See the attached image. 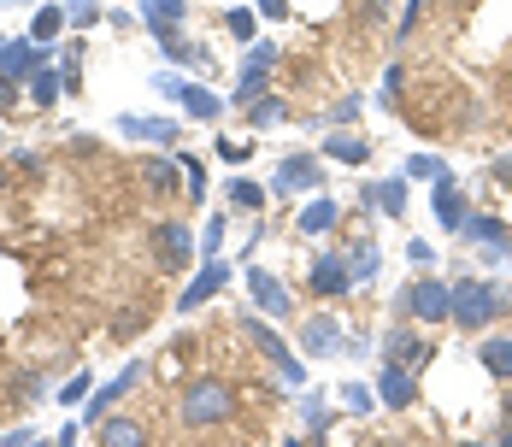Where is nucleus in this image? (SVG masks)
I'll return each instance as SVG.
<instances>
[{"label":"nucleus","instance_id":"nucleus-7","mask_svg":"<svg viewBox=\"0 0 512 447\" xmlns=\"http://www.w3.org/2000/svg\"><path fill=\"white\" fill-rule=\"evenodd\" d=\"M42 65H48V48H42V42H6V53H0V83L18 89V83H30Z\"/></svg>","mask_w":512,"mask_h":447},{"label":"nucleus","instance_id":"nucleus-23","mask_svg":"<svg viewBox=\"0 0 512 447\" xmlns=\"http://www.w3.org/2000/svg\"><path fill=\"white\" fill-rule=\"evenodd\" d=\"M389 359H401V365H412V371H424V359H430V342H418L407 324H401V330L389 336Z\"/></svg>","mask_w":512,"mask_h":447},{"label":"nucleus","instance_id":"nucleus-22","mask_svg":"<svg viewBox=\"0 0 512 447\" xmlns=\"http://www.w3.org/2000/svg\"><path fill=\"white\" fill-rule=\"evenodd\" d=\"M477 359H483V371H489V377L512 383V336H489V342L477 348Z\"/></svg>","mask_w":512,"mask_h":447},{"label":"nucleus","instance_id":"nucleus-36","mask_svg":"<svg viewBox=\"0 0 512 447\" xmlns=\"http://www.w3.org/2000/svg\"><path fill=\"white\" fill-rule=\"evenodd\" d=\"M83 400H89V371H83V377H71V383L59 389V406H83Z\"/></svg>","mask_w":512,"mask_h":447},{"label":"nucleus","instance_id":"nucleus-13","mask_svg":"<svg viewBox=\"0 0 512 447\" xmlns=\"http://www.w3.org/2000/svg\"><path fill=\"white\" fill-rule=\"evenodd\" d=\"M324 183V165L312 159V153H289L283 165H277V195H295V189H318Z\"/></svg>","mask_w":512,"mask_h":447},{"label":"nucleus","instance_id":"nucleus-35","mask_svg":"<svg viewBox=\"0 0 512 447\" xmlns=\"http://www.w3.org/2000/svg\"><path fill=\"white\" fill-rule=\"evenodd\" d=\"M230 200H236L242 212H259V200H265V189H259V183H230Z\"/></svg>","mask_w":512,"mask_h":447},{"label":"nucleus","instance_id":"nucleus-1","mask_svg":"<svg viewBox=\"0 0 512 447\" xmlns=\"http://www.w3.org/2000/svg\"><path fill=\"white\" fill-rule=\"evenodd\" d=\"M177 412H183V430H212V424H224V418L236 412V395L206 377L195 389H183V406H177Z\"/></svg>","mask_w":512,"mask_h":447},{"label":"nucleus","instance_id":"nucleus-12","mask_svg":"<svg viewBox=\"0 0 512 447\" xmlns=\"http://www.w3.org/2000/svg\"><path fill=\"white\" fill-rule=\"evenodd\" d=\"M377 395H383V406H395V412H407L412 395H418V377H412V365H401V359H383V377H377Z\"/></svg>","mask_w":512,"mask_h":447},{"label":"nucleus","instance_id":"nucleus-38","mask_svg":"<svg viewBox=\"0 0 512 447\" xmlns=\"http://www.w3.org/2000/svg\"><path fill=\"white\" fill-rule=\"evenodd\" d=\"M201 259H218V248H224V218H212V224H206V236H201Z\"/></svg>","mask_w":512,"mask_h":447},{"label":"nucleus","instance_id":"nucleus-2","mask_svg":"<svg viewBox=\"0 0 512 447\" xmlns=\"http://www.w3.org/2000/svg\"><path fill=\"white\" fill-rule=\"evenodd\" d=\"M501 306H507V300H501L495 283H477V277H460V283H454V324H460V330H483Z\"/></svg>","mask_w":512,"mask_h":447},{"label":"nucleus","instance_id":"nucleus-3","mask_svg":"<svg viewBox=\"0 0 512 447\" xmlns=\"http://www.w3.org/2000/svg\"><path fill=\"white\" fill-rule=\"evenodd\" d=\"M401 312L418 318V324H442V318H454V289L436 283V277H418V283L401 289Z\"/></svg>","mask_w":512,"mask_h":447},{"label":"nucleus","instance_id":"nucleus-25","mask_svg":"<svg viewBox=\"0 0 512 447\" xmlns=\"http://www.w3.org/2000/svg\"><path fill=\"white\" fill-rule=\"evenodd\" d=\"M65 24H71V18H65V6H36V18H30V42H42V48H48Z\"/></svg>","mask_w":512,"mask_h":447},{"label":"nucleus","instance_id":"nucleus-26","mask_svg":"<svg viewBox=\"0 0 512 447\" xmlns=\"http://www.w3.org/2000/svg\"><path fill=\"white\" fill-rule=\"evenodd\" d=\"M177 177H183V159H148V171H142V183H148L154 195H171Z\"/></svg>","mask_w":512,"mask_h":447},{"label":"nucleus","instance_id":"nucleus-18","mask_svg":"<svg viewBox=\"0 0 512 447\" xmlns=\"http://www.w3.org/2000/svg\"><path fill=\"white\" fill-rule=\"evenodd\" d=\"M118 130H124V136H136V142H159V148H165V142H177V118H136V112H124V118H118Z\"/></svg>","mask_w":512,"mask_h":447},{"label":"nucleus","instance_id":"nucleus-42","mask_svg":"<svg viewBox=\"0 0 512 447\" xmlns=\"http://www.w3.org/2000/svg\"><path fill=\"white\" fill-rule=\"evenodd\" d=\"M395 95H401V65H389V77H383V106H395Z\"/></svg>","mask_w":512,"mask_h":447},{"label":"nucleus","instance_id":"nucleus-45","mask_svg":"<svg viewBox=\"0 0 512 447\" xmlns=\"http://www.w3.org/2000/svg\"><path fill=\"white\" fill-rule=\"evenodd\" d=\"M259 18H289V0H259Z\"/></svg>","mask_w":512,"mask_h":447},{"label":"nucleus","instance_id":"nucleus-4","mask_svg":"<svg viewBox=\"0 0 512 447\" xmlns=\"http://www.w3.org/2000/svg\"><path fill=\"white\" fill-rule=\"evenodd\" d=\"M154 89L159 95H171L177 100V106H183V118H218V112H224V100L212 95V89H201V83H183V77H171V71H159L154 77Z\"/></svg>","mask_w":512,"mask_h":447},{"label":"nucleus","instance_id":"nucleus-16","mask_svg":"<svg viewBox=\"0 0 512 447\" xmlns=\"http://www.w3.org/2000/svg\"><path fill=\"white\" fill-rule=\"evenodd\" d=\"M301 348H307V353H348V336H342V324H336V318H324V312H318V318L301 324Z\"/></svg>","mask_w":512,"mask_h":447},{"label":"nucleus","instance_id":"nucleus-20","mask_svg":"<svg viewBox=\"0 0 512 447\" xmlns=\"http://www.w3.org/2000/svg\"><path fill=\"white\" fill-rule=\"evenodd\" d=\"M365 200H377V212H383V218H401V212H407V177L365 183Z\"/></svg>","mask_w":512,"mask_h":447},{"label":"nucleus","instance_id":"nucleus-48","mask_svg":"<svg viewBox=\"0 0 512 447\" xmlns=\"http://www.w3.org/2000/svg\"><path fill=\"white\" fill-rule=\"evenodd\" d=\"M507 418H512V395H507Z\"/></svg>","mask_w":512,"mask_h":447},{"label":"nucleus","instance_id":"nucleus-39","mask_svg":"<svg viewBox=\"0 0 512 447\" xmlns=\"http://www.w3.org/2000/svg\"><path fill=\"white\" fill-rule=\"evenodd\" d=\"M307 430H312V436H324V430H330V406L307 400Z\"/></svg>","mask_w":512,"mask_h":447},{"label":"nucleus","instance_id":"nucleus-11","mask_svg":"<svg viewBox=\"0 0 512 447\" xmlns=\"http://www.w3.org/2000/svg\"><path fill=\"white\" fill-rule=\"evenodd\" d=\"M460 236L477 242V248H489V259H512V230L501 224V218H471V212H465Z\"/></svg>","mask_w":512,"mask_h":447},{"label":"nucleus","instance_id":"nucleus-41","mask_svg":"<svg viewBox=\"0 0 512 447\" xmlns=\"http://www.w3.org/2000/svg\"><path fill=\"white\" fill-rule=\"evenodd\" d=\"M342 395H348V406H354V412H371V389H365V383H348Z\"/></svg>","mask_w":512,"mask_h":447},{"label":"nucleus","instance_id":"nucleus-28","mask_svg":"<svg viewBox=\"0 0 512 447\" xmlns=\"http://www.w3.org/2000/svg\"><path fill=\"white\" fill-rule=\"evenodd\" d=\"M65 95V77H59V71H48V65H42V71H36V77H30V100H36V106H42V112H48L53 100Z\"/></svg>","mask_w":512,"mask_h":447},{"label":"nucleus","instance_id":"nucleus-44","mask_svg":"<svg viewBox=\"0 0 512 447\" xmlns=\"http://www.w3.org/2000/svg\"><path fill=\"white\" fill-rule=\"evenodd\" d=\"M330 118H336V124H354V118H359V100L348 95V100H342V106H336V112H330Z\"/></svg>","mask_w":512,"mask_h":447},{"label":"nucleus","instance_id":"nucleus-34","mask_svg":"<svg viewBox=\"0 0 512 447\" xmlns=\"http://www.w3.org/2000/svg\"><path fill=\"white\" fill-rule=\"evenodd\" d=\"M254 18H259L254 6H236V12H230V36H236V42H259V36H254Z\"/></svg>","mask_w":512,"mask_h":447},{"label":"nucleus","instance_id":"nucleus-8","mask_svg":"<svg viewBox=\"0 0 512 447\" xmlns=\"http://www.w3.org/2000/svg\"><path fill=\"white\" fill-rule=\"evenodd\" d=\"M218 289H230V265H224V259H201V271L183 283V300H177V306H183V312H195V306H206Z\"/></svg>","mask_w":512,"mask_h":447},{"label":"nucleus","instance_id":"nucleus-9","mask_svg":"<svg viewBox=\"0 0 512 447\" xmlns=\"http://www.w3.org/2000/svg\"><path fill=\"white\" fill-rule=\"evenodd\" d=\"M154 253H159V271H183L195 259V236L189 224H159L154 230Z\"/></svg>","mask_w":512,"mask_h":447},{"label":"nucleus","instance_id":"nucleus-15","mask_svg":"<svg viewBox=\"0 0 512 447\" xmlns=\"http://www.w3.org/2000/svg\"><path fill=\"white\" fill-rule=\"evenodd\" d=\"M348 289H354V271H348V259H342V253H324V259L312 265V295L336 300V295H348Z\"/></svg>","mask_w":512,"mask_h":447},{"label":"nucleus","instance_id":"nucleus-17","mask_svg":"<svg viewBox=\"0 0 512 447\" xmlns=\"http://www.w3.org/2000/svg\"><path fill=\"white\" fill-rule=\"evenodd\" d=\"M136 12H142V24L154 30V36H177V24H183V0H136Z\"/></svg>","mask_w":512,"mask_h":447},{"label":"nucleus","instance_id":"nucleus-29","mask_svg":"<svg viewBox=\"0 0 512 447\" xmlns=\"http://www.w3.org/2000/svg\"><path fill=\"white\" fill-rule=\"evenodd\" d=\"M348 271H354V283H371V277L383 271V259H377V242H359V248H348Z\"/></svg>","mask_w":512,"mask_h":447},{"label":"nucleus","instance_id":"nucleus-24","mask_svg":"<svg viewBox=\"0 0 512 447\" xmlns=\"http://www.w3.org/2000/svg\"><path fill=\"white\" fill-rule=\"evenodd\" d=\"M95 436H101L106 447H136V442H142V424H136V418H112V412H106L101 424H95Z\"/></svg>","mask_w":512,"mask_h":447},{"label":"nucleus","instance_id":"nucleus-32","mask_svg":"<svg viewBox=\"0 0 512 447\" xmlns=\"http://www.w3.org/2000/svg\"><path fill=\"white\" fill-rule=\"evenodd\" d=\"M65 18H71L77 30H89L95 18H106V12H101V0H65Z\"/></svg>","mask_w":512,"mask_h":447},{"label":"nucleus","instance_id":"nucleus-30","mask_svg":"<svg viewBox=\"0 0 512 447\" xmlns=\"http://www.w3.org/2000/svg\"><path fill=\"white\" fill-rule=\"evenodd\" d=\"M442 171H448V165H442L436 153H412V159H407V183H436Z\"/></svg>","mask_w":512,"mask_h":447},{"label":"nucleus","instance_id":"nucleus-6","mask_svg":"<svg viewBox=\"0 0 512 447\" xmlns=\"http://www.w3.org/2000/svg\"><path fill=\"white\" fill-rule=\"evenodd\" d=\"M277 65V42H248V59H242V83L230 89V106H248V100L265 95V77Z\"/></svg>","mask_w":512,"mask_h":447},{"label":"nucleus","instance_id":"nucleus-14","mask_svg":"<svg viewBox=\"0 0 512 447\" xmlns=\"http://www.w3.org/2000/svg\"><path fill=\"white\" fill-rule=\"evenodd\" d=\"M248 295H254V306H259V312H271V318H289V312H295L289 289H283L271 271H259V265L248 271Z\"/></svg>","mask_w":512,"mask_h":447},{"label":"nucleus","instance_id":"nucleus-46","mask_svg":"<svg viewBox=\"0 0 512 447\" xmlns=\"http://www.w3.org/2000/svg\"><path fill=\"white\" fill-rule=\"evenodd\" d=\"M495 183H512V153L507 159H495Z\"/></svg>","mask_w":512,"mask_h":447},{"label":"nucleus","instance_id":"nucleus-21","mask_svg":"<svg viewBox=\"0 0 512 447\" xmlns=\"http://www.w3.org/2000/svg\"><path fill=\"white\" fill-rule=\"evenodd\" d=\"M336 218H342V206H336L330 195H318L307 212L295 218V230H301V236H324V230H336Z\"/></svg>","mask_w":512,"mask_h":447},{"label":"nucleus","instance_id":"nucleus-10","mask_svg":"<svg viewBox=\"0 0 512 447\" xmlns=\"http://www.w3.org/2000/svg\"><path fill=\"white\" fill-rule=\"evenodd\" d=\"M136 383H142V365H124V371H118V377H112V383H106L101 395H89V400H83V424H89V430H95V424H101L106 412H112V406H118V400L130 395V389H136Z\"/></svg>","mask_w":512,"mask_h":447},{"label":"nucleus","instance_id":"nucleus-5","mask_svg":"<svg viewBox=\"0 0 512 447\" xmlns=\"http://www.w3.org/2000/svg\"><path fill=\"white\" fill-rule=\"evenodd\" d=\"M242 336H248V342H254V348L265 353V359H271V365H277V371H283V383H301V377H307V371H301V359H295V353H289V342H283V336H277V330H271V324H259L254 312H248V318H242Z\"/></svg>","mask_w":512,"mask_h":447},{"label":"nucleus","instance_id":"nucleus-43","mask_svg":"<svg viewBox=\"0 0 512 447\" xmlns=\"http://www.w3.org/2000/svg\"><path fill=\"white\" fill-rule=\"evenodd\" d=\"M418 12H424V0H407V18L395 24V36H412V24H418Z\"/></svg>","mask_w":512,"mask_h":447},{"label":"nucleus","instance_id":"nucleus-47","mask_svg":"<svg viewBox=\"0 0 512 447\" xmlns=\"http://www.w3.org/2000/svg\"><path fill=\"white\" fill-rule=\"evenodd\" d=\"M501 442H507V447H512V418H507V424H501Z\"/></svg>","mask_w":512,"mask_h":447},{"label":"nucleus","instance_id":"nucleus-19","mask_svg":"<svg viewBox=\"0 0 512 447\" xmlns=\"http://www.w3.org/2000/svg\"><path fill=\"white\" fill-rule=\"evenodd\" d=\"M436 218H442V230H454V236H460L465 212H460V177H454V171H442V177H436Z\"/></svg>","mask_w":512,"mask_h":447},{"label":"nucleus","instance_id":"nucleus-40","mask_svg":"<svg viewBox=\"0 0 512 447\" xmlns=\"http://www.w3.org/2000/svg\"><path fill=\"white\" fill-rule=\"evenodd\" d=\"M407 259H412V265H436V248H430L424 236H412V242H407Z\"/></svg>","mask_w":512,"mask_h":447},{"label":"nucleus","instance_id":"nucleus-49","mask_svg":"<svg viewBox=\"0 0 512 447\" xmlns=\"http://www.w3.org/2000/svg\"><path fill=\"white\" fill-rule=\"evenodd\" d=\"M0 53H6V42H0Z\"/></svg>","mask_w":512,"mask_h":447},{"label":"nucleus","instance_id":"nucleus-37","mask_svg":"<svg viewBox=\"0 0 512 447\" xmlns=\"http://www.w3.org/2000/svg\"><path fill=\"white\" fill-rule=\"evenodd\" d=\"M183 177H189V195L201 200V195H206V171H201V159H189V153H183Z\"/></svg>","mask_w":512,"mask_h":447},{"label":"nucleus","instance_id":"nucleus-33","mask_svg":"<svg viewBox=\"0 0 512 447\" xmlns=\"http://www.w3.org/2000/svg\"><path fill=\"white\" fill-rule=\"evenodd\" d=\"M159 48H165V59H171V65H195V59H201V48H189L183 36H159Z\"/></svg>","mask_w":512,"mask_h":447},{"label":"nucleus","instance_id":"nucleus-31","mask_svg":"<svg viewBox=\"0 0 512 447\" xmlns=\"http://www.w3.org/2000/svg\"><path fill=\"white\" fill-rule=\"evenodd\" d=\"M248 118H254V130H271V124H283V118H289V106H283V100H271V95H259Z\"/></svg>","mask_w":512,"mask_h":447},{"label":"nucleus","instance_id":"nucleus-27","mask_svg":"<svg viewBox=\"0 0 512 447\" xmlns=\"http://www.w3.org/2000/svg\"><path fill=\"white\" fill-rule=\"evenodd\" d=\"M324 159H342V165H365L371 148L359 142V136H324Z\"/></svg>","mask_w":512,"mask_h":447}]
</instances>
